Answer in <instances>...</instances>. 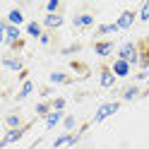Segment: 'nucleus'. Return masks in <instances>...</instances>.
I'll use <instances>...</instances> for the list:
<instances>
[{
    "label": "nucleus",
    "mask_w": 149,
    "mask_h": 149,
    "mask_svg": "<svg viewBox=\"0 0 149 149\" xmlns=\"http://www.w3.org/2000/svg\"><path fill=\"white\" fill-rule=\"evenodd\" d=\"M118 58L120 60H127L130 65H139V51H137V46L132 41H125L118 48Z\"/></svg>",
    "instance_id": "1"
},
{
    "label": "nucleus",
    "mask_w": 149,
    "mask_h": 149,
    "mask_svg": "<svg viewBox=\"0 0 149 149\" xmlns=\"http://www.w3.org/2000/svg\"><path fill=\"white\" fill-rule=\"evenodd\" d=\"M120 111V101H108V104H101L94 113V123H104L108 116H113Z\"/></svg>",
    "instance_id": "2"
},
{
    "label": "nucleus",
    "mask_w": 149,
    "mask_h": 149,
    "mask_svg": "<svg viewBox=\"0 0 149 149\" xmlns=\"http://www.w3.org/2000/svg\"><path fill=\"white\" fill-rule=\"evenodd\" d=\"M0 31H3V36H5V46H17L19 43V26H15V24H10V22H3L0 24Z\"/></svg>",
    "instance_id": "3"
},
{
    "label": "nucleus",
    "mask_w": 149,
    "mask_h": 149,
    "mask_svg": "<svg viewBox=\"0 0 149 149\" xmlns=\"http://www.w3.org/2000/svg\"><path fill=\"white\" fill-rule=\"evenodd\" d=\"M26 130H29V125H24V127H19V130H7L5 132V137L0 139V147H7V144H12V142H19V139L26 135Z\"/></svg>",
    "instance_id": "4"
},
{
    "label": "nucleus",
    "mask_w": 149,
    "mask_h": 149,
    "mask_svg": "<svg viewBox=\"0 0 149 149\" xmlns=\"http://www.w3.org/2000/svg\"><path fill=\"white\" fill-rule=\"evenodd\" d=\"M79 137H82V132H77V135L65 132V135H60V137H55V139H53V149H60V147H65V144H77V142H79Z\"/></svg>",
    "instance_id": "5"
},
{
    "label": "nucleus",
    "mask_w": 149,
    "mask_h": 149,
    "mask_svg": "<svg viewBox=\"0 0 149 149\" xmlns=\"http://www.w3.org/2000/svg\"><path fill=\"white\" fill-rule=\"evenodd\" d=\"M135 10H123L120 12V17L116 19V24H118V29H130V26L135 24Z\"/></svg>",
    "instance_id": "6"
},
{
    "label": "nucleus",
    "mask_w": 149,
    "mask_h": 149,
    "mask_svg": "<svg viewBox=\"0 0 149 149\" xmlns=\"http://www.w3.org/2000/svg\"><path fill=\"white\" fill-rule=\"evenodd\" d=\"M130 68H132V65H130L127 60H120V58H116V63L111 65V70H113L116 77H127V74H130Z\"/></svg>",
    "instance_id": "7"
},
{
    "label": "nucleus",
    "mask_w": 149,
    "mask_h": 149,
    "mask_svg": "<svg viewBox=\"0 0 149 149\" xmlns=\"http://www.w3.org/2000/svg\"><path fill=\"white\" fill-rule=\"evenodd\" d=\"M113 48H116L113 41H96V43H94V53L99 55V58H106V55H111V53H113Z\"/></svg>",
    "instance_id": "8"
},
{
    "label": "nucleus",
    "mask_w": 149,
    "mask_h": 149,
    "mask_svg": "<svg viewBox=\"0 0 149 149\" xmlns=\"http://www.w3.org/2000/svg\"><path fill=\"white\" fill-rule=\"evenodd\" d=\"M101 87H104V89H111V87H113L116 84V74H113V70H111V68H104V70H101Z\"/></svg>",
    "instance_id": "9"
},
{
    "label": "nucleus",
    "mask_w": 149,
    "mask_h": 149,
    "mask_svg": "<svg viewBox=\"0 0 149 149\" xmlns=\"http://www.w3.org/2000/svg\"><path fill=\"white\" fill-rule=\"evenodd\" d=\"M5 127H7V130H19V127H24V125H22V116H19V113H7V116H5Z\"/></svg>",
    "instance_id": "10"
},
{
    "label": "nucleus",
    "mask_w": 149,
    "mask_h": 149,
    "mask_svg": "<svg viewBox=\"0 0 149 149\" xmlns=\"http://www.w3.org/2000/svg\"><path fill=\"white\" fill-rule=\"evenodd\" d=\"M3 65H5L7 70L24 72V60H22V58H3Z\"/></svg>",
    "instance_id": "11"
},
{
    "label": "nucleus",
    "mask_w": 149,
    "mask_h": 149,
    "mask_svg": "<svg viewBox=\"0 0 149 149\" xmlns=\"http://www.w3.org/2000/svg\"><path fill=\"white\" fill-rule=\"evenodd\" d=\"M43 26H48V29H58V26H63V15H46L43 17Z\"/></svg>",
    "instance_id": "12"
},
{
    "label": "nucleus",
    "mask_w": 149,
    "mask_h": 149,
    "mask_svg": "<svg viewBox=\"0 0 149 149\" xmlns=\"http://www.w3.org/2000/svg\"><path fill=\"white\" fill-rule=\"evenodd\" d=\"M91 24H94V17L87 15V12L74 17V26H77V29H87V26H91Z\"/></svg>",
    "instance_id": "13"
},
{
    "label": "nucleus",
    "mask_w": 149,
    "mask_h": 149,
    "mask_svg": "<svg viewBox=\"0 0 149 149\" xmlns=\"http://www.w3.org/2000/svg\"><path fill=\"white\" fill-rule=\"evenodd\" d=\"M60 120H65V116H63V111H53V113L46 118V130H51V127H55L60 123Z\"/></svg>",
    "instance_id": "14"
},
{
    "label": "nucleus",
    "mask_w": 149,
    "mask_h": 149,
    "mask_svg": "<svg viewBox=\"0 0 149 149\" xmlns=\"http://www.w3.org/2000/svg\"><path fill=\"white\" fill-rule=\"evenodd\" d=\"M7 22L15 24V26H19V24L24 22V12L17 10V7H15V10H10V12H7Z\"/></svg>",
    "instance_id": "15"
},
{
    "label": "nucleus",
    "mask_w": 149,
    "mask_h": 149,
    "mask_svg": "<svg viewBox=\"0 0 149 149\" xmlns=\"http://www.w3.org/2000/svg\"><path fill=\"white\" fill-rule=\"evenodd\" d=\"M53 113V106L48 104V101H41V104H36V116H41V118H48Z\"/></svg>",
    "instance_id": "16"
},
{
    "label": "nucleus",
    "mask_w": 149,
    "mask_h": 149,
    "mask_svg": "<svg viewBox=\"0 0 149 149\" xmlns=\"http://www.w3.org/2000/svg\"><path fill=\"white\" fill-rule=\"evenodd\" d=\"M26 34L34 36V39H41V36H43V29H41L39 22H29V24H26Z\"/></svg>",
    "instance_id": "17"
},
{
    "label": "nucleus",
    "mask_w": 149,
    "mask_h": 149,
    "mask_svg": "<svg viewBox=\"0 0 149 149\" xmlns=\"http://www.w3.org/2000/svg\"><path fill=\"white\" fill-rule=\"evenodd\" d=\"M116 31H120L116 22H113V24H99V26H96V34H99V36H106V34H116Z\"/></svg>",
    "instance_id": "18"
},
{
    "label": "nucleus",
    "mask_w": 149,
    "mask_h": 149,
    "mask_svg": "<svg viewBox=\"0 0 149 149\" xmlns=\"http://www.w3.org/2000/svg\"><path fill=\"white\" fill-rule=\"evenodd\" d=\"M51 84H70V77L65 72H51Z\"/></svg>",
    "instance_id": "19"
},
{
    "label": "nucleus",
    "mask_w": 149,
    "mask_h": 149,
    "mask_svg": "<svg viewBox=\"0 0 149 149\" xmlns=\"http://www.w3.org/2000/svg\"><path fill=\"white\" fill-rule=\"evenodd\" d=\"M139 96V87L137 84H130L125 91H123V101H132V99H137Z\"/></svg>",
    "instance_id": "20"
},
{
    "label": "nucleus",
    "mask_w": 149,
    "mask_h": 149,
    "mask_svg": "<svg viewBox=\"0 0 149 149\" xmlns=\"http://www.w3.org/2000/svg\"><path fill=\"white\" fill-rule=\"evenodd\" d=\"M31 91H34V82H29V79H26L24 84H22V89H19V94H17V99H19V101H24L26 96L31 94Z\"/></svg>",
    "instance_id": "21"
},
{
    "label": "nucleus",
    "mask_w": 149,
    "mask_h": 149,
    "mask_svg": "<svg viewBox=\"0 0 149 149\" xmlns=\"http://www.w3.org/2000/svg\"><path fill=\"white\" fill-rule=\"evenodd\" d=\"M74 125H77V118H74V116H65V120H63V127L68 130V132H72V130H74Z\"/></svg>",
    "instance_id": "22"
},
{
    "label": "nucleus",
    "mask_w": 149,
    "mask_h": 149,
    "mask_svg": "<svg viewBox=\"0 0 149 149\" xmlns=\"http://www.w3.org/2000/svg\"><path fill=\"white\" fill-rule=\"evenodd\" d=\"M58 7H60V0H48L46 12H48V15H58Z\"/></svg>",
    "instance_id": "23"
},
{
    "label": "nucleus",
    "mask_w": 149,
    "mask_h": 149,
    "mask_svg": "<svg viewBox=\"0 0 149 149\" xmlns=\"http://www.w3.org/2000/svg\"><path fill=\"white\" fill-rule=\"evenodd\" d=\"M139 22H149V0H144L142 10H139Z\"/></svg>",
    "instance_id": "24"
},
{
    "label": "nucleus",
    "mask_w": 149,
    "mask_h": 149,
    "mask_svg": "<svg viewBox=\"0 0 149 149\" xmlns=\"http://www.w3.org/2000/svg\"><path fill=\"white\" fill-rule=\"evenodd\" d=\"M65 104H68V101H65L63 96H58V99H53V101H51L53 111H63V108H65Z\"/></svg>",
    "instance_id": "25"
},
{
    "label": "nucleus",
    "mask_w": 149,
    "mask_h": 149,
    "mask_svg": "<svg viewBox=\"0 0 149 149\" xmlns=\"http://www.w3.org/2000/svg\"><path fill=\"white\" fill-rule=\"evenodd\" d=\"M77 51H79V43H72V46H68V48H63V55H72Z\"/></svg>",
    "instance_id": "26"
},
{
    "label": "nucleus",
    "mask_w": 149,
    "mask_h": 149,
    "mask_svg": "<svg viewBox=\"0 0 149 149\" xmlns=\"http://www.w3.org/2000/svg\"><path fill=\"white\" fill-rule=\"evenodd\" d=\"M39 41H41V46H48V43H51V36H48V34H43Z\"/></svg>",
    "instance_id": "27"
}]
</instances>
